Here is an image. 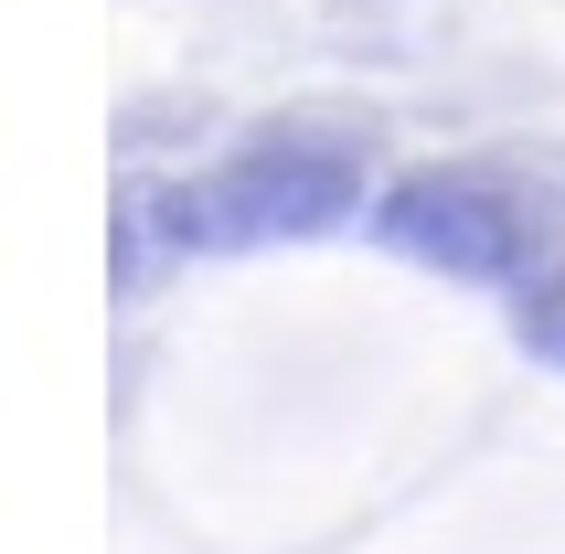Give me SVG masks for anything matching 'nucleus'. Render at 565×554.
Masks as SVG:
<instances>
[{
    "instance_id": "obj_1",
    "label": "nucleus",
    "mask_w": 565,
    "mask_h": 554,
    "mask_svg": "<svg viewBox=\"0 0 565 554\" xmlns=\"http://www.w3.org/2000/svg\"><path fill=\"white\" fill-rule=\"evenodd\" d=\"M555 235H565L555 160H427L374 192V246L459 277V288H534Z\"/></svg>"
},
{
    "instance_id": "obj_2",
    "label": "nucleus",
    "mask_w": 565,
    "mask_h": 554,
    "mask_svg": "<svg viewBox=\"0 0 565 554\" xmlns=\"http://www.w3.org/2000/svg\"><path fill=\"white\" fill-rule=\"evenodd\" d=\"M363 192H374V128L278 118L235 139L203 182H171V203H182V235L203 256H246V246H310V235L352 224Z\"/></svg>"
},
{
    "instance_id": "obj_3",
    "label": "nucleus",
    "mask_w": 565,
    "mask_h": 554,
    "mask_svg": "<svg viewBox=\"0 0 565 554\" xmlns=\"http://www.w3.org/2000/svg\"><path fill=\"white\" fill-rule=\"evenodd\" d=\"M107 246H118V299H150L160 256H192L171 182H128V192H118V224H107Z\"/></svg>"
},
{
    "instance_id": "obj_4",
    "label": "nucleus",
    "mask_w": 565,
    "mask_h": 554,
    "mask_svg": "<svg viewBox=\"0 0 565 554\" xmlns=\"http://www.w3.org/2000/svg\"><path fill=\"white\" fill-rule=\"evenodd\" d=\"M512 331H523V352H534V363H555V373H565V277L512 288Z\"/></svg>"
}]
</instances>
